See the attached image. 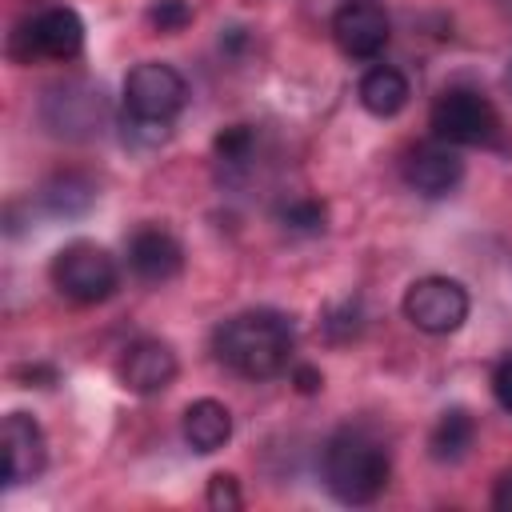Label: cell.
<instances>
[{
	"instance_id": "cell-26",
	"label": "cell",
	"mask_w": 512,
	"mask_h": 512,
	"mask_svg": "<svg viewBox=\"0 0 512 512\" xmlns=\"http://www.w3.org/2000/svg\"><path fill=\"white\" fill-rule=\"evenodd\" d=\"M508 4H512V0H508Z\"/></svg>"
},
{
	"instance_id": "cell-14",
	"label": "cell",
	"mask_w": 512,
	"mask_h": 512,
	"mask_svg": "<svg viewBox=\"0 0 512 512\" xmlns=\"http://www.w3.org/2000/svg\"><path fill=\"white\" fill-rule=\"evenodd\" d=\"M180 432H184V444H188L192 452H200V456L220 452V448L232 440V412H228L220 400H212V396L192 400V404L184 408Z\"/></svg>"
},
{
	"instance_id": "cell-25",
	"label": "cell",
	"mask_w": 512,
	"mask_h": 512,
	"mask_svg": "<svg viewBox=\"0 0 512 512\" xmlns=\"http://www.w3.org/2000/svg\"><path fill=\"white\" fill-rule=\"evenodd\" d=\"M508 84H512V68H508Z\"/></svg>"
},
{
	"instance_id": "cell-6",
	"label": "cell",
	"mask_w": 512,
	"mask_h": 512,
	"mask_svg": "<svg viewBox=\"0 0 512 512\" xmlns=\"http://www.w3.org/2000/svg\"><path fill=\"white\" fill-rule=\"evenodd\" d=\"M400 308H404V320L416 332L452 336L468 320L472 300H468V288L460 280H452V276H420V280L408 284Z\"/></svg>"
},
{
	"instance_id": "cell-2",
	"label": "cell",
	"mask_w": 512,
	"mask_h": 512,
	"mask_svg": "<svg viewBox=\"0 0 512 512\" xmlns=\"http://www.w3.org/2000/svg\"><path fill=\"white\" fill-rule=\"evenodd\" d=\"M320 476L340 504H372L388 488L392 456L376 432L360 424H344L328 436L320 452Z\"/></svg>"
},
{
	"instance_id": "cell-3",
	"label": "cell",
	"mask_w": 512,
	"mask_h": 512,
	"mask_svg": "<svg viewBox=\"0 0 512 512\" xmlns=\"http://www.w3.org/2000/svg\"><path fill=\"white\" fill-rule=\"evenodd\" d=\"M48 276H52V288L72 304H104L120 284V268H116L112 252L100 248L96 240L64 244L52 256Z\"/></svg>"
},
{
	"instance_id": "cell-1",
	"label": "cell",
	"mask_w": 512,
	"mask_h": 512,
	"mask_svg": "<svg viewBox=\"0 0 512 512\" xmlns=\"http://www.w3.org/2000/svg\"><path fill=\"white\" fill-rule=\"evenodd\" d=\"M296 348V328L284 312L276 308H248L228 316L212 332V352L216 360L244 376V380H272L288 368Z\"/></svg>"
},
{
	"instance_id": "cell-15",
	"label": "cell",
	"mask_w": 512,
	"mask_h": 512,
	"mask_svg": "<svg viewBox=\"0 0 512 512\" xmlns=\"http://www.w3.org/2000/svg\"><path fill=\"white\" fill-rule=\"evenodd\" d=\"M356 96H360L364 112L388 120V116H396V112L408 104L412 88H408V76H404L400 68H392V64H372V68L360 76Z\"/></svg>"
},
{
	"instance_id": "cell-22",
	"label": "cell",
	"mask_w": 512,
	"mask_h": 512,
	"mask_svg": "<svg viewBox=\"0 0 512 512\" xmlns=\"http://www.w3.org/2000/svg\"><path fill=\"white\" fill-rule=\"evenodd\" d=\"M492 392H496L500 408L512 416V356L500 360V368H496V376H492Z\"/></svg>"
},
{
	"instance_id": "cell-17",
	"label": "cell",
	"mask_w": 512,
	"mask_h": 512,
	"mask_svg": "<svg viewBox=\"0 0 512 512\" xmlns=\"http://www.w3.org/2000/svg\"><path fill=\"white\" fill-rule=\"evenodd\" d=\"M472 444H476V420H472V412L448 408V412L436 416V424H432V432H428V452H432V460H440V464H460Z\"/></svg>"
},
{
	"instance_id": "cell-4",
	"label": "cell",
	"mask_w": 512,
	"mask_h": 512,
	"mask_svg": "<svg viewBox=\"0 0 512 512\" xmlns=\"http://www.w3.org/2000/svg\"><path fill=\"white\" fill-rule=\"evenodd\" d=\"M432 136L452 144V148H480V144H492L496 132H500V116L492 108V100L480 92V88H444L432 104Z\"/></svg>"
},
{
	"instance_id": "cell-24",
	"label": "cell",
	"mask_w": 512,
	"mask_h": 512,
	"mask_svg": "<svg viewBox=\"0 0 512 512\" xmlns=\"http://www.w3.org/2000/svg\"><path fill=\"white\" fill-rule=\"evenodd\" d=\"M492 504H496L500 512H512V468L500 472V480H496V488H492Z\"/></svg>"
},
{
	"instance_id": "cell-23",
	"label": "cell",
	"mask_w": 512,
	"mask_h": 512,
	"mask_svg": "<svg viewBox=\"0 0 512 512\" xmlns=\"http://www.w3.org/2000/svg\"><path fill=\"white\" fill-rule=\"evenodd\" d=\"M292 384H296L300 392H320V388H324V376H320L312 364H296V368H292Z\"/></svg>"
},
{
	"instance_id": "cell-12",
	"label": "cell",
	"mask_w": 512,
	"mask_h": 512,
	"mask_svg": "<svg viewBox=\"0 0 512 512\" xmlns=\"http://www.w3.org/2000/svg\"><path fill=\"white\" fill-rule=\"evenodd\" d=\"M128 268L144 284H168L184 268V244L160 224H140L128 236Z\"/></svg>"
},
{
	"instance_id": "cell-7",
	"label": "cell",
	"mask_w": 512,
	"mask_h": 512,
	"mask_svg": "<svg viewBox=\"0 0 512 512\" xmlns=\"http://www.w3.org/2000/svg\"><path fill=\"white\" fill-rule=\"evenodd\" d=\"M84 48V20L68 4H48L32 12L12 32V56L16 60H76Z\"/></svg>"
},
{
	"instance_id": "cell-19",
	"label": "cell",
	"mask_w": 512,
	"mask_h": 512,
	"mask_svg": "<svg viewBox=\"0 0 512 512\" xmlns=\"http://www.w3.org/2000/svg\"><path fill=\"white\" fill-rule=\"evenodd\" d=\"M212 148H216V160H220L224 172H240V168H248L252 156H256V128H252V124H228V128L216 136Z\"/></svg>"
},
{
	"instance_id": "cell-16",
	"label": "cell",
	"mask_w": 512,
	"mask_h": 512,
	"mask_svg": "<svg viewBox=\"0 0 512 512\" xmlns=\"http://www.w3.org/2000/svg\"><path fill=\"white\" fill-rule=\"evenodd\" d=\"M96 196H100L96 180H92L88 172H76V168L48 176L44 188H40V204H44L52 216H64V220H68V216H84V212L96 204Z\"/></svg>"
},
{
	"instance_id": "cell-11",
	"label": "cell",
	"mask_w": 512,
	"mask_h": 512,
	"mask_svg": "<svg viewBox=\"0 0 512 512\" xmlns=\"http://www.w3.org/2000/svg\"><path fill=\"white\" fill-rule=\"evenodd\" d=\"M116 372H120V384H124L128 392H136V396H156V392H164V388L176 380L180 364H176V352H172L168 340L144 336V340H132V344L124 348Z\"/></svg>"
},
{
	"instance_id": "cell-20",
	"label": "cell",
	"mask_w": 512,
	"mask_h": 512,
	"mask_svg": "<svg viewBox=\"0 0 512 512\" xmlns=\"http://www.w3.org/2000/svg\"><path fill=\"white\" fill-rule=\"evenodd\" d=\"M148 24L156 32H180L192 24V4L188 0H156L148 8Z\"/></svg>"
},
{
	"instance_id": "cell-9",
	"label": "cell",
	"mask_w": 512,
	"mask_h": 512,
	"mask_svg": "<svg viewBox=\"0 0 512 512\" xmlns=\"http://www.w3.org/2000/svg\"><path fill=\"white\" fill-rule=\"evenodd\" d=\"M464 180V160L452 144L444 140H424L416 144L408 156H404V184L416 192V196H428V200H440L448 196L456 184Z\"/></svg>"
},
{
	"instance_id": "cell-21",
	"label": "cell",
	"mask_w": 512,
	"mask_h": 512,
	"mask_svg": "<svg viewBox=\"0 0 512 512\" xmlns=\"http://www.w3.org/2000/svg\"><path fill=\"white\" fill-rule=\"evenodd\" d=\"M204 500H208V508H216V512H232V508L244 504L240 484H236L232 472H212V476H208V492H204Z\"/></svg>"
},
{
	"instance_id": "cell-13",
	"label": "cell",
	"mask_w": 512,
	"mask_h": 512,
	"mask_svg": "<svg viewBox=\"0 0 512 512\" xmlns=\"http://www.w3.org/2000/svg\"><path fill=\"white\" fill-rule=\"evenodd\" d=\"M100 120H104V100L88 84H64L44 100V124L56 136H92L100 132Z\"/></svg>"
},
{
	"instance_id": "cell-5",
	"label": "cell",
	"mask_w": 512,
	"mask_h": 512,
	"mask_svg": "<svg viewBox=\"0 0 512 512\" xmlns=\"http://www.w3.org/2000/svg\"><path fill=\"white\" fill-rule=\"evenodd\" d=\"M188 104L184 76L164 60H144L124 76V112L148 124H172Z\"/></svg>"
},
{
	"instance_id": "cell-18",
	"label": "cell",
	"mask_w": 512,
	"mask_h": 512,
	"mask_svg": "<svg viewBox=\"0 0 512 512\" xmlns=\"http://www.w3.org/2000/svg\"><path fill=\"white\" fill-rule=\"evenodd\" d=\"M276 220H280L284 232L316 236V232H324V224H328V208H324L316 196H292V200H280V204H276Z\"/></svg>"
},
{
	"instance_id": "cell-10",
	"label": "cell",
	"mask_w": 512,
	"mask_h": 512,
	"mask_svg": "<svg viewBox=\"0 0 512 512\" xmlns=\"http://www.w3.org/2000/svg\"><path fill=\"white\" fill-rule=\"evenodd\" d=\"M0 444H4V484L8 488L28 484V480H36L44 472V464H48V440H44V428L36 424V416L8 412L4 416Z\"/></svg>"
},
{
	"instance_id": "cell-8",
	"label": "cell",
	"mask_w": 512,
	"mask_h": 512,
	"mask_svg": "<svg viewBox=\"0 0 512 512\" xmlns=\"http://www.w3.org/2000/svg\"><path fill=\"white\" fill-rule=\"evenodd\" d=\"M392 20L380 0H344L332 12V40L352 60H376L388 48Z\"/></svg>"
}]
</instances>
